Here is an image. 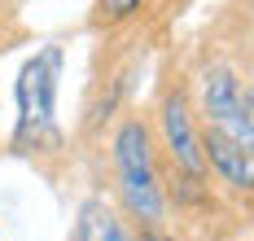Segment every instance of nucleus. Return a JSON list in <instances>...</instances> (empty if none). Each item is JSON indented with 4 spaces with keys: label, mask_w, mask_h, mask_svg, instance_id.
Segmentation results:
<instances>
[{
    "label": "nucleus",
    "mask_w": 254,
    "mask_h": 241,
    "mask_svg": "<svg viewBox=\"0 0 254 241\" xmlns=\"http://www.w3.org/2000/svg\"><path fill=\"white\" fill-rule=\"evenodd\" d=\"M110 162H114V184L123 197V211L136 224H162L167 219V188H162V171L153 162V136L140 119H123L114 127Z\"/></svg>",
    "instance_id": "f257e3e1"
},
{
    "label": "nucleus",
    "mask_w": 254,
    "mask_h": 241,
    "mask_svg": "<svg viewBox=\"0 0 254 241\" xmlns=\"http://www.w3.org/2000/svg\"><path fill=\"white\" fill-rule=\"evenodd\" d=\"M62 44H49L31 57L18 75L13 88V106H18V123H13V149L18 154H40V149H57L62 145V127H57V83H62Z\"/></svg>",
    "instance_id": "f03ea898"
},
{
    "label": "nucleus",
    "mask_w": 254,
    "mask_h": 241,
    "mask_svg": "<svg viewBox=\"0 0 254 241\" xmlns=\"http://www.w3.org/2000/svg\"><path fill=\"white\" fill-rule=\"evenodd\" d=\"M202 119L254 154V101L228 66H210L202 75Z\"/></svg>",
    "instance_id": "7ed1b4c3"
},
{
    "label": "nucleus",
    "mask_w": 254,
    "mask_h": 241,
    "mask_svg": "<svg viewBox=\"0 0 254 241\" xmlns=\"http://www.w3.org/2000/svg\"><path fill=\"white\" fill-rule=\"evenodd\" d=\"M162 149L171 158V171H184L189 180H206V154H202V132L193 123V110H189V97L184 92H167L162 101Z\"/></svg>",
    "instance_id": "20e7f679"
},
{
    "label": "nucleus",
    "mask_w": 254,
    "mask_h": 241,
    "mask_svg": "<svg viewBox=\"0 0 254 241\" xmlns=\"http://www.w3.org/2000/svg\"><path fill=\"white\" fill-rule=\"evenodd\" d=\"M202 154H206V171H215L219 184L237 188V193H254V154L246 145H237L219 127H202Z\"/></svg>",
    "instance_id": "39448f33"
},
{
    "label": "nucleus",
    "mask_w": 254,
    "mask_h": 241,
    "mask_svg": "<svg viewBox=\"0 0 254 241\" xmlns=\"http://www.w3.org/2000/svg\"><path fill=\"white\" fill-rule=\"evenodd\" d=\"M75 241H136V237H131L123 215L105 197H88L79 206V219H75Z\"/></svg>",
    "instance_id": "423d86ee"
},
{
    "label": "nucleus",
    "mask_w": 254,
    "mask_h": 241,
    "mask_svg": "<svg viewBox=\"0 0 254 241\" xmlns=\"http://www.w3.org/2000/svg\"><path fill=\"white\" fill-rule=\"evenodd\" d=\"M145 0H101L97 9H101V22H123V18H131L136 9H140Z\"/></svg>",
    "instance_id": "0eeeda50"
},
{
    "label": "nucleus",
    "mask_w": 254,
    "mask_h": 241,
    "mask_svg": "<svg viewBox=\"0 0 254 241\" xmlns=\"http://www.w3.org/2000/svg\"><path fill=\"white\" fill-rule=\"evenodd\" d=\"M140 228H145V233H140V241H176V237H167L158 224H140Z\"/></svg>",
    "instance_id": "6e6552de"
}]
</instances>
